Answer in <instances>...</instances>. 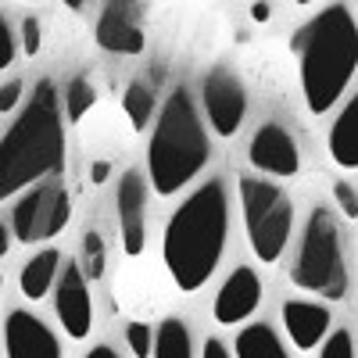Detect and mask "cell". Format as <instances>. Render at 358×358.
I'll list each match as a JSON object with an SVG mask.
<instances>
[{"label":"cell","mask_w":358,"mask_h":358,"mask_svg":"<svg viewBox=\"0 0 358 358\" xmlns=\"http://www.w3.org/2000/svg\"><path fill=\"white\" fill-rule=\"evenodd\" d=\"M226 233H229L226 187L219 179H208L172 212L162 241L165 268L183 294H194L212 280L226 251Z\"/></svg>","instance_id":"obj_1"},{"label":"cell","mask_w":358,"mask_h":358,"mask_svg":"<svg viewBox=\"0 0 358 358\" xmlns=\"http://www.w3.org/2000/svg\"><path fill=\"white\" fill-rule=\"evenodd\" d=\"M65 165V122L62 104L50 79L36 83V94L29 97L11 129L0 136V201L15 197L25 187H36L40 179L57 176Z\"/></svg>","instance_id":"obj_2"},{"label":"cell","mask_w":358,"mask_h":358,"mask_svg":"<svg viewBox=\"0 0 358 358\" xmlns=\"http://www.w3.org/2000/svg\"><path fill=\"white\" fill-rule=\"evenodd\" d=\"M290 50L301 57V90L312 115H326L355 79L358 25L344 4L322 8L308 25L290 36Z\"/></svg>","instance_id":"obj_3"},{"label":"cell","mask_w":358,"mask_h":358,"mask_svg":"<svg viewBox=\"0 0 358 358\" xmlns=\"http://www.w3.org/2000/svg\"><path fill=\"white\" fill-rule=\"evenodd\" d=\"M208 155H212V147H208L201 115L187 90H176V94H169L151 133V147H147L151 187L162 197L179 194L208 165Z\"/></svg>","instance_id":"obj_4"},{"label":"cell","mask_w":358,"mask_h":358,"mask_svg":"<svg viewBox=\"0 0 358 358\" xmlns=\"http://www.w3.org/2000/svg\"><path fill=\"white\" fill-rule=\"evenodd\" d=\"M290 283L308 294H322L326 301H341L348 294V265L341 248V229L330 208H312L301 251L290 265Z\"/></svg>","instance_id":"obj_5"},{"label":"cell","mask_w":358,"mask_h":358,"mask_svg":"<svg viewBox=\"0 0 358 358\" xmlns=\"http://www.w3.org/2000/svg\"><path fill=\"white\" fill-rule=\"evenodd\" d=\"M241 208H244V226H248L255 258L265 265L280 262L290 244V226H294L290 197L268 179H241Z\"/></svg>","instance_id":"obj_6"},{"label":"cell","mask_w":358,"mask_h":358,"mask_svg":"<svg viewBox=\"0 0 358 358\" xmlns=\"http://www.w3.org/2000/svg\"><path fill=\"white\" fill-rule=\"evenodd\" d=\"M72 222V197L62 183H36L11 215V233L22 244H43Z\"/></svg>","instance_id":"obj_7"},{"label":"cell","mask_w":358,"mask_h":358,"mask_svg":"<svg viewBox=\"0 0 358 358\" xmlns=\"http://www.w3.org/2000/svg\"><path fill=\"white\" fill-rule=\"evenodd\" d=\"M54 308L57 319H62L65 334L72 341H86L90 330H94V301H90V287L86 276L76 262H65V268H57V280H54Z\"/></svg>","instance_id":"obj_8"},{"label":"cell","mask_w":358,"mask_h":358,"mask_svg":"<svg viewBox=\"0 0 358 358\" xmlns=\"http://www.w3.org/2000/svg\"><path fill=\"white\" fill-rule=\"evenodd\" d=\"M204 111H208V122L219 136H233L244 122V111H248V94H244V83L236 79L226 69L208 72L204 79Z\"/></svg>","instance_id":"obj_9"},{"label":"cell","mask_w":358,"mask_h":358,"mask_svg":"<svg viewBox=\"0 0 358 358\" xmlns=\"http://www.w3.org/2000/svg\"><path fill=\"white\" fill-rule=\"evenodd\" d=\"M248 158L258 172L265 176H294L297 169H301V158H297V143L294 136L280 126V122H265L258 126V133L251 136V147H248Z\"/></svg>","instance_id":"obj_10"},{"label":"cell","mask_w":358,"mask_h":358,"mask_svg":"<svg viewBox=\"0 0 358 358\" xmlns=\"http://www.w3.org/2000/svg\"><path fill=\"white\" fill-rule=\"evenodd\" d=\"M118 229H122V251L129 258L143 255L147 244V183L140 172H126L118 179Z\"/></svg>","instance_id":"obj_11"},{"label":"cell","mask_w":358,"mask_h":358,"mask_svg":"<svg viewBox=\"0 0 358 358\" xmlns=\"http://www.w3.org/2000/svg\"><path fill=\"white\" fill-rule=\"evenodd\" d=\"M97 43L111 54H140L143 50V25L133 0H104L97 18Z\"/></svg>","instance_id":"obj_12"},{"label":"cell","mask_w":358,"mask_h":358,"mask_svg":"<svg viewBox=\"0 0 358 358\" xmlns=\"http://www.w3.org/2000/svg\"><path fill=\"white\" fill-rule=\"evenodd\" d=\"M4 344H8V358H62V344L50 334V326L25 308H15L8 315Z\"/></svg>","instance_id":"obj_13"},{"label":"cell","mask_w":358,"mask_h":358,"mask_svg":"<svg viewBox=\"0 0 358 358\" xmlns=\"http://www.w3.org/2000/svg\"><path fill=\"white\" fill-rule=\"evenodd\" d=\"M262 301V280L251 265H236L226 276L222 290L215 294V319L222 326H236L244 322Z\"/></svg>","instance_id":"obj_14"},{"label":"cell","mask_w":358,"mask_h":358,"mask_svg":"<svg viewBox=\"0 0 358 358\" xmlns=\"http://www.w3.org/2000/svg\"><path fill=\"white\" fill-rule=\"evenodd\" d=\"M330 308H322L315 301H283V326L294 341V348L301 351H312L326 330H330Z\"/></svg>","instance_id":"obj_15"},{"label":"cell","mask_w":358,"mask_h":358,"mask_svg":"<svg viewBox=\"0 0 358 358\" xmlns=\"http://www.w3.org/2000/svg\"><path fill=\"white\" fill-rule=\"evenodd\" d=\"M330 155L341 169L348 172L358 169V97H351L337 115V122L330 129Z\"/></svg>","instance_id":"obj_16"},{"label":"cell","mask_w":358,"mask_h":358,"mask_svg":"<svg viewBox=\"0 0 358 358\" xmlns=\"http://www.w3.org/2000/svg\"><path fill=\"white\" fill-rule=\"evenodd\" d=\"M57 268H62V255H57L54 248L40 251L36 258H29V262L22 265V276H18L22 294L29 297V301H40V297H47L50 287H54V280H57Z\"/></svg>","instance_id":"obj_17"},{"label":"cell","mask_w":358,"mask_h":358,"mask_svg":"<svg viewBox=\"0 0 358 358\" xmlns=\"http://www.w3.org/2000/svg\"><path fill=\"white\" fill-rule=\"evenodd\" d=\"M236 358H290L280 344L276 330L265 322H251L248 330L236 334Z\"/></svg>","instance_id":"obj_18"},{"label":"cell","mask_w":358,"mask_h":358,"mask_svg":"<svg viewBox=\"0 0 358 358\" xmlns=\"http://www.w3.org/2000/svg\"><path fill=\"white\" fill-rule=\"evenodd\" d=\"M155 358H194V341L183 319H165L155 334Z\"/></svg>","instance_id":"obj_19"},{"label":"cell","mask_w":358,"mask_h":358,"mask_svg":"<svg viewBox=\"0 0 358 358\" xmlns=\"http://www.w3.org/2000/svg\"><path fill=\"white\" fill-rule=\"evenodd\" d=\"M122 108H126V115H129L133 129L143 133L147 126H151V115H155V94H151L143 83H129L126 97H122Z\"/></svg>","instance_id":"obj_20"},{"label":"cell","mask_w":358,"mask_h":358,"mask_svg":"<svg viewBox=\"0 0 358 358\" xmlns=\"http://www.w3.org/2000/svg\"><path fill=\"white\" fill-rule=\"evenodd\" d=\"M104 265H108V248H104V236L90 229L83 236V276L86 280H101L104 276Z\"/></svg>","instance_id":"obj_21"},{"label":"cell","mask_w":358,"mask_h":358,"mask_svg":"<svg viewBox=\"0 0 358 358\" xmlns=\"http://www.w3.org/2000/svg\"><path fill=\"white\" fill-rule=\"evenodd\" d=\"M97 104V90L90 86L86 79H72L69 83V90H65V111H69V118L72 122H79V118Z\"/></svg>","instance_id":"obj_22"},{"label":"cell","mask_w":358,"mask_h":358,"mask_svg":"<svg viewBox=\"0 0 358 358\" xmlns=\"http://www.w3.org/2000/svg\"><path fill=\"white\" fill-rule=\"evenodd\" d=\"M126 341H129V351H133L136 358H151V326L129 322V326H126Z\"/></svg>","instance_id":"obj_23"},{"label":"cell","mask_w":358,"mask_h":358,"mask_svg":"<svg viewBox=\"0 0 358 358\" xmlns=\"http://www.w3.org/2000/svg\"><path fill=\"white\" fill-rule=\"evenodd\" d=\"M319 358H355V341L348 330H337L330 334V341L322 344V355Z\"/></svg>","instance_id":"obj_24"},{"label":"cell","mask_w":358,"mask_h":358,"mask_svg":"<svg viewBox=\"0 0 358 358\" xmlns=\"http://www.w3.org/2000/svg\"><path fill=\"white\" fill-rule=\"evenodd\" d=\"M334 194H337V204H341L344 219H351V222H355V219H358V197H355V187L341 179V183L334 187Z\"/></svg>","instance_id":"obj_25"},{"label":"cell","mask_w":358,"mask_h":358,"mask_svg":"<svg viewBox=\"0 0 358 358\" xmlns=\"http://www.w3.org/2000/svg\"><path fill=\"white\" fill-rule=\"evenodd\" d=\"M11 62H15V36H11L8 22L0 18V72H4Z\"/></svg>","instance_id":"obj_26"},{"label":"cell","mask_w":358,"mask_h":358,"mask_svg":"<svg viewBox=\"0 0 358 358\" xmlns=\"http://www.w3.org/2000/svg\"><path fill=\"white\" fill-rule=\"evenodd\" d=\"M22 40H25V54L36 57V50H40V43H43V40H40V22H36V18H25V22H22Z\"/></svg>","instance_id":"obj_27"},{"label":"cell","mask_w":358,"mask_h":358,"mask_svg":"<svg viewBox=\"0 0 358 358\" xmlns=\"http://www.w3.org/2000/svg\"><path fill=\"white\" fill-rule=\"evenodd\" d=\"M22 101V79H11L8 86H0V115H8Z\"/></svg>","instance_id":"obj_28"},{"label":"cell","mask_w":358,"mask_h":358,"mask_svg":"<svg viewBox=\"0 0 358 358\" xmlns=\"http://www.w3.org/2000/svg\"><path fill=\"white\" fill-rule=\"evenodd\" d=\"M204 358H233V355H229V348H226L219 337H208V344H204Z\"/></svg>","instance_id":"obj_29"},{"label":"cell","mask_w":358,"mask_h":358,"mask_svg":"<svg viewBox=\"0 0 358 358\" xmlns=\"http://www.w3.org/2000/svg\"><path fill=\"white\" fill-rule=\"evenodd\" d=\"M108 176H111V165L108 162H94V165H90V183H94V187H101Z\"/></svg>","instance_id":"obj_30"},{"label":"cell","mask_w":358,"mask_h":358,"mask_svg":"<svg viewBox=\"0 0 358 358\" xmlns=\"http://www.w3.org/2000/svg\"><path fill=\"white\" fill-rule=\"evenodd\" d=\"M251 18L255 22H268V18H273V8H268L265 0H258V4H251Z\"/></svg>","instance_id":"obj_31"},{"label":"cell","mask_w":358,"mask_h":358,"mask_svg":"<svg viewBox=\"0 0 358 358\" xmlns=\"http://www.w3.org/2000/svg\"><path fill=\"white\" fill-rule=\"evenodd\" d=\"M8 251H11V236H8V226L0 222V258H8Z\"/></svg>","instance_id":"obj_32"},{"label":"cell","mask_w":358,"mask_h":358,"mask_svg":"<svg viewBox=\"0 0 358 358\" xmlns=\"http://www.w3.org/2000/svg\"><path fill=\"white\" fill-rule=\"evenodd\" d=\"M86 358H118V355H115L108 344H97L94 351H86Z\"/></svg>","instance_id":"obj_33"},{"label":"cell","mask_w":358,"mask_h":358,"mask_svg":"<svg viewBox=\"0 0 358 358\" xmlns=\"http://www.w3.org/2000/svg\"><path fill=\"white\" fill-rule=\"evenodd\" d=\"M83 4H86V0H65V8H72V11H79Z\"/></svg>","instance_id":"obj_34"},{"label":"cell","mask_w":358,"mask_h":358,"mask_svg":"<svg viewBox=\"0 0 358 358\" xmlns=\"http://www.w3.org/2000/svg\"><path fill=\"white\" fill-rule=\"evenodd\" d=\"M297 4H312V0H297Z\"/></svg>","instance_id":"obj_35"}]
</instances>
